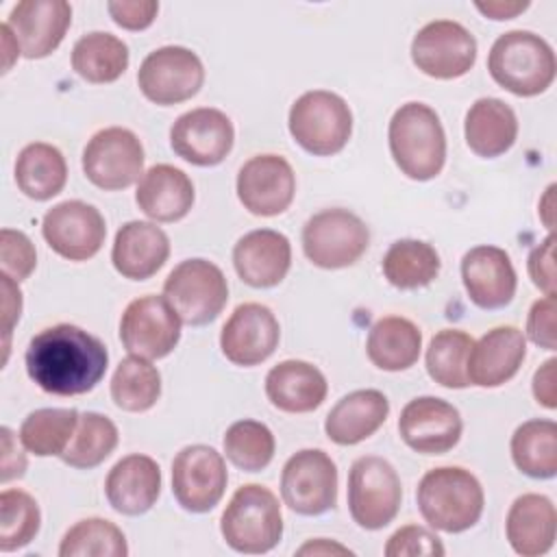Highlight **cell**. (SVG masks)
<instances>
[{
    "label": "cell",
    "mask_w": 557,
    "mask_h": 557,
    "mask_svg": "<svg viewBox=\"0 0 557 557\" xmlns=\"http://www.w3.org/2000/svg\"><path fill=\"white\" fill-rule=\"evenodd\" d=\"M0 265L2 274H9L13 281H24L37 265V252L33 242L15 228H2L0 233Z\"/></svg>",
    "instance_id": "45"
},
{
    "label": "cell",
    "mask_w": 557,
    "mask_h": 557,
    "mask_svg": "<svg viewBox=\"0 0 557 557\" xmlns=\"http://www.w3.org/2000/svg\"><path fill=\"white\" fill-rule=\"evenodd\" d=\"M553 194H555V185H548V189H546V194H544V198H542V202H540V213H542V220H544V224H546V228H550L553 231Z\"/></svg>",
    "instance_id": "54"
},
{
    "label": "cell",
    "mask_w": 557,
    "mask_h": 557,
    "mask_svg": "<svg viewBox=\"0 0 557 557\" xmlns=\"http://www.w3.org/2000/svg\"><path fill=\"white\" fill-rule=\"evenodd\" d=\"M420 516L433 529L461 533L474 527L483 513L485 494L479 479L459 466L429 470L416 490Z\"/></svg>",
    "instance_id": "3"
},
{
    "label": "cell",
    "mask_w": 557,
    "mask_h": 557,
    "mask_svg": "<svg viewBox=\"0 0 557 557\" xmlns=\"http://www.w3.org/2000/svg\"><path fill=\"white\" fill-rule=\"evenodd\" d=\"M109 389L115 407L128 413H141L159 400L161 374L148 359L131 355L117 363Z\"/></svg>",
    "instance_id": "37"
},
{
    "label": "cell",
    "mask_w": 557,
    "mask_h": 557,
    "mask_svg": "<svg viewBox=\"0 0 557 557\" xmlns=\"http://www.w3.org/2000/svg\"><path fill=\"white\" fill-rule=\"evenodd\" d=\"M505 531L513 553L522 557L548 553L555 544L557 531V511L553 500L544 494L518 496L507 511Z\"/></svg>",
    "instance_id": "30"
},
{
    "label": "cell",
    "mask_w": 557,
    "mask_h": 557,
    "mask_svg": "<svg viewBox=\"0 0 557 557\" xmlns=\"http://www.w3.org/2000/svg\"><path fill=\"white\" fill-rule=\"evenodd\" d=\"M202 83V61L185 46L157 48L141 61L137 70V85L141 94L159 107H170L194 98Z\"/></svg>",
    "instance_id": "12"
},
{
    "label": "cell",
    "mask_w": 557,
    "mask_h": 557,
    "mask_svg": "<svg viewBox=\"0 0 557 557\" xmlns=\"http://www.w3.org/2000/svg\"><path fill=\"white\" fill-rule=\"evenodd\" d=\"M463 431L461 413L455 405L437 396L409 400L398 418L403 442L420 455H444L457 446Z\"/></svg>",
    "instance_id": "19"
},
{
    "label": "cell",
    "mask_w": 557,
    "mask_h": 557,
    "mask_svg": "<svg viewBox=\"0 0 557 557\" xmlns=\"http://www.w3.org/2000/svg\"><path fill=\"white\" fill-rule=\"evenodd\" d=\"M370 231L366 222L348 209H324L313 213L302 226L305 257L322 270L348 268L368 250Z\"/></svg>",
    "instance_id": "9"
},
{
    "label": "cell",
    "mask_w": 557,
    "mask_h": 557,
    "mask_svg": "<svg viewBox=\"0 0 557 557\" xmlns=\"http://www.w3.org/2000/svg\"><path fill=\"white\" fill-rule=\"evenodd\" d=\"M555 302H557V296L537 298L531 305L529 315H527V335L535 346H540L544 350H555L557 348Z\"/></svg>",
    "instance_id": "46"
},
{
    "label": "cell",
    "mask_w": 557,
    "mask_h": 557,
    "mask_svg": "<svg viewBox=\"0 0 557 557\" xmlns=\"http://www.w3.org/2000/svg\"><path fill=\"white\" fill-rule=\"evenodd\" d=\"M389 416V400L379 389H355L326 413L324 433L339 446H355L374 435Z\"/></svg>",
    "instance_id": "28"
},
{
    "label": "cell",
    "mask_w": 557,
    "mask_h": 557,
    "mask_svg": "<svg viewBox=\"0 0 557 557\" xmlns=\"http://www.w3.org/2000/svg\"><path fill=\"white\" fill-rule=\"evenodd\" d=\"M555 368L557 359H546L533 374V396L535 400L546 407L555 409L557 407V385H555Z\"/></svg>",
    "instance_id": "51"
},
{
    "label": "cell",
    "mask_w": 557,
    "mask_h": 557,
    "mask_svg": "<svg viewBox=\"0 0 557 557\" xmlns=\"http://www.w3.org/2000/svg\"><path fill=\"white\" fill-rule=\"evenodd\" d=\"M461 281L479 309H500L511 302L518 276L511 257L490 244L470 248L461 259Z\"/></svg>",
    "instance_id": "22"
},
{
    "label": "cell",
    "mask_w": 557,
    "mask_h": 557,
    "mask_svg": "<svg viewBox=\"0 0 557 557\" xmlns=\"http://www.w3.org/2000/svg\"><path fill=\"white\" fill-rule=\"evenodd\" d=\"M61 557H126L122 529L104 518H85L70 527L59 544Z\"/></svg>",
    "instance_id": "41"
},
{
    "label": "cell",
    "mask_w": 557,
    "mask_h": 557,
    "mask_svg": "<svg viewBox=\"0 0 557 557\" xmlns=\"http://www.w3.org/2000/svg\"><path fill=\"white\" fill-rule=\"evenodd\" d=\"M283 503L300 516H320L337 503V466L320 448L294 453L281 472Z\"/></svg>",
    "instance_id": "10"
},
{
    "label": "cell",
    "mask_w": 557,
    "mask_h": 557,
    "mask_svg": "<svg viewBox=\"0 0 557 557\" xmlns=\"http://www.w3.org/2000/svg\"><path fill=\"white\" fill-rule=\"evenodd\" d=\"M170 257L165 231L152 222L131 220L120 226L111 248L113 268L131 281L154 276Z\"/></svg>",
    "instance_id": "26"
},
{
    "label": "cell",
    "mask_w": 557,
    "mask_h": 557,
    "mask_svg": "<svg viewBox=\"0 0 557 557\" xmlns=\"http://www.w3.org/2000/svg\"><path fill=\"white\" fill-rule=\"evenodd\" d=\"M287 126L302 150L315 157H331L348 144L352 113L342 96L326 89H311L294 100Z\"/></svg>",
    "instance_id": "6"
},
{
    "label": "cell",
    "mask_w": 557,
    "mask_h": 557,
    "mask_svg": "<svg viewBox=\"0 0 557 557\" xmlns=\"http://www.w3.org/2000/svg\"><path fill=\"white\" fill-rule=\"evenodd\" d=\"M329 553H344V555H352V550H348L346 546L333 544L324 537L315 540V542H307L305 546L298 548V555H329Z\"/></svg>",
    "instance_id": "53"
},
{
    "label": "cell",
    "mask_w": 557,
    "mask_h": 557,
    "mask_svg": "<svg viewBox=\"0 0 557 557\" xmlns=\"http://www.w3.org/2000/svg\"><path fill=\"white\" fill-rule=\"evenodd\" d=\"M72 24V7L65 0H22L17 2L4 26L11 30L20 54L26 59H44L63 41Z\"/></svg>",
    "instance_id": "21"
},
{
    "label": "cell",
    "mask_w": 557,
    "mask_h": 557,
    "mask_svg": "<svg viewBox=\"0 0 557 557\" xmlns=\"http://www.w3.org/2000/svg\"><path fill=\"white\" fill-rule=\"evenodd\" d=\"M78 418L81 413L76 409H35L24 418L17 437L22 446L37 457H59L67 448Z\"/></svg>",
    "instance_id": "38"
},
{
    "label": "cell",
    "mask_w": 557,
    "mask_h": 557,
    "mask_svg": "<svg viewBox=\"0 0 557 557\" xmlns=\"http://www.w3.org/2000/svg\"><path fill=\"white\" fill-rule=\"evenodd\" d=\"M122 346L144 359L168 357L181 339V318L165 296L146 294L131 300L120 318Z\"/></svg>",
    "instance_id": "14"
},
{
    "label": "cell",
    "mask_w": 557,
    "mask_h": 557,
    "mask_svg": "<svg viewBox=\"0 0 557 557\" xmlns=\"http://www.w3.org/2000/svg\"><path fill=\"white\" fill-rule=\"evenodd\" d=\"M396 168L411 181L435 178L446 161V135L440 115L424 102L400 104L387 128Z\"/></svg>",
    "instance_id": "2"
},
{
    "label": "cell",
    "mask_w": 557,
    "mask_h": 557,
    "mask_svg": "<svg viewBox=\"0 0 557 557\" xmlns=\"http://www.w3.org/2000/svg\"><path fill=\"white\" fill-rule=\"evenodd\" d=\"M224 542L244 555L272 550L283 535V513L272 490L246 483L235 490L220 518Z\"/></svg>",
    "instance_id": "5"
},
{
    "label": "cell",
    "mask_w": 557,
    "mask_h": 557,
    "mask_svg": "<svg viewBox=\"0 0 557 557\" xmlns=\"http://www.w3.org/2000/svg\"><path fill=\"white\" fill-rule=\"evenodd\" d=\"M222 446L226 459L244 472H259L268 468L276 450L272 431L259 420L233 422L224 433Z\"/></svg>",
    "instance_id": "42"
},
{
    "label": "cell",
    "mask_w": 557,
    "mask_h": 557,
    "mask_svg": "<svg viewBox=\"0 0 557 557\" xmlns=\"http://www.w3.org/2000/svg\"><path fill=\"white\" fill-rule=\"evenodd\" d=\"M474 7L487 15L490 20H511L518 13L529 9V2H516V0H487V2H474Z\"/></svg>",
    "instance_id": "52"
},
{
    "label": "cell",
    "mask_w": 557,
    "mask_h": 557,
    "mask_svg": "<svg viewBox=\"0 0 557 557\" xmlns=\"http://www.w3.org/2000/svg\"><path fill=\"white\" fill-rule=\"evenodd\" d=\"M463 135L474 154L494 159L513 146L518 137V117L505 100L479 98L466 113Z\"/></svg>",
    "instance_id": "31"
},
{
    "label": "cell",
    "mask_w": 557,
    "mask_h": 557,
    "mask_svg": "<svg viewBox=\"0 0 557 557\" xmlns=\"http://www.w3.org/2000/svg\"><path fill=\"white\" fill-rule=\"evenodd\" d=\"M555 233H548L546 239L529 252L527 270L533 285L544 292V296H555Z\"/></svg>",
    "instance_id": "47"
},
{
    "label": "cell",
    "mask_w": 557,
    "mask_h": 557,
    "mask_svg": "<svg viewBox=\"0 0 557 557\" xmlns=\"http://www.w3.org/2000/svg\"><path fill=\"white\" fill-rule=\"evenodd\" d=\"M83 172L89 183L104 191L131 187L144 176V146L122 126H109L91 135L83 150Z\"/></svg>",
    "instance_id": "11"
},
{
    "label": "cell",
    "mask_w": 557,
    "mask_h": 557,
    "mask_svg": "<svg viewBox=\"0 0 557 557\" xmlns=\"http://www.w3.org/2000/svg\"><path fill=\"white\" fill-rule=\"evenodd\" d=\"M237 198L252 215L272 218L289 209L296 174L281 154H255L237 172Z\"/></svg>",
    "instance_id": "18"
},
{
    "label": "cell",
    "mask_w": 557,
    "mask_h": 557,
    "mask_svg": "<svg viewBox=\"0 0 557 557\" xmlns=\"http://www.w3.org/2000/svg\"><path fill=\"white\" fill-rule=\"evenodd\" d=\"M329 385L320 368L302 359H285L265 374V396L285 413H309L326 398Z\"/></svg>",
    "instance_id": "29"
},
{
    "label": "cell",
    "mask_w": 557,
    "mask_h": 557,
    "mask_svg": "<svg viewBox=\"0 0 557 557\" xmlns=\"http://www.w3.org/2000/svg\"><path fill=\"white\" fill-rule=\"evenodd\" d=\"M0 278H2V320H4V361H7L11 329L22 313V292L17 287V281H13L9 274H0Z\"/></svg>",
    "instance_id": "49"
},
{
    "label": "cell",
    "mask_w": 557,
    "mask_h": 557,
    "mask_svg": "<svg viewBox=\"0 0 557 557\" xmlns=\"http://www.w3.org/2000/svg\"><path fill=\"white\" fill-rule=\"evenodd\" d=\"M235 141V128L226 113L198 107L178 115L170 128L172 150L187 163L211 168L222 163Z\"/></svg>",
    "instance_id": "17"
},
{
    "label": "cell",
    "mask_w": 557,
    "mask_h": 557,
    "mask_svg": "<svg viewBox=\"0 0 557 557\" xmlns=\"http://www.w3.org/2000/svg\"><path fill=\"white\" fill-rule=\"evenodd\" d=\"M109 505L122 516H141L157 503L161 494V468L141 453H133L115 461L104 481Z\"/></svg>",
    "instance_id": "25"
},
{
    "label": "cell",
    "mask_w": 557,
    "mask_h": 557,
    "mask_svg": "<svg viewBox=\"0 0 557 557\" xmlns=\"http://www.w3.org/2000/svg\"><path fill=\"white\" fill-rule=\"evenodd\" d=\"M422 348L420 329L403 315L379 318L366 339V352L372 366L385 372H400L411 368Z\"/></svg>",
    "instance_id": "32"
},
{
    "label": "cell",
    "mask_w": 557,
    "mask_h": 557,
    "mask_svg": "<svg viewBox=\"0 0 557 557\" xmlns=\"http://www.w3.org/2000/svg\"><path fill=\"white\" fill-rule=\"evenodd\" d=\"M0 433H2V476L0 479H2V483H9L13 479L24 476L26 457L17 448L15 435H13V431L9 426H2Z\"/></svg>",
    "instance_id": "50"
},
{
    "label": "cell",
    "mask_w": 557,
    "mask_h": 557,
    "mask_svg": "<svg viewBox=\"0 0 557 557\" xmlns=\"http://www.w3.org/2000/svg\"><path fill=\"white\" fill-rule=\"evenodd\" d=\"M163 296L181 322L202 326L213 322L228 300L224 272L207 259L181 261L163 283Z\"/></svg>",
    "instance_id": "8"
},
{
    "label": "cell",
    "mask_w": 557,
    "mask_h": 557,
    "mask_svg": "<svg viewBox=\"0 0 557 557\" xmlns=\"http://www.w3.org/2000/svg\"><path fill=\"white\" fill-rule=\"evenodd\" d=\"M107 11L117 26H122L126 30H144L154 22V17L159 13V2H154V0H113V2H107Z\"/></svg>",
    "instance_id": "48"
},
{
    "label": "cell",
    "mask_w": 557,
    "mask_h": 557,
    "mask_svg": "<svg viewBox=\"0 0 557 557\" xmlns=\"http://www.w3.org/2000/svg\"><path fill=\"white\" fill-rule=\"evenodd\" d=\"M233 265L246 285L257 289L274 287L289 272L292 244L272 228L250 231L233 246Z\"/></svg>",
    "instance_id": "23"
},
{
    "label": "cell",
    "mask_w": 557,
    "mask_h": 557,
    "mask_svg": "<svg viewBox=\"0 0 557 557\" xmlns=\"http://www.w3.org/2000/svg\"><path fill=\"white\" fill-rule=\"evenodd\" d=\"M41 511L37 500L17 487L0 494V550L13 553L30 544L39 531Z\"/></svg>",
    "instance_id": "43"
},
{
    "label": "cell",
    "mask_w": 557,
    "mask_h": 557,
    "mask_svg": "<svg viewBox=\"0 0 557 557\" xmlns=\"http://www.w3.org/2000/svg\"><path fill=\"white\" fill-rule=\"evenodd\" d=\"M442 261L437 250L420 239H398L383 255L381 270L396 289H418L433 283Z\"/></svg>",
    "instance_id": "36"
},
{
    "label": "cell",
    "mask_w": 557,
    "mask_h": 557,
    "mask_svg": "<svg viewBox=\"0 0 557 557\" xmlns=\"http://www.w3.org/2000/svg\"><path fill=\"white\" fill-rule=\"evenodd\" d=\"M403 485L394 466L379 455H363L348 472L350 518L368 531L387 527L400 509Z\"/></svg>",
    "instance_id": "7"
},
{
    "label": "cell",
    "mask_w": 557,
    "mask_h": 557,
    "mask_svg": "<svg viewBox=\"0 0 557 557\" xmlns=\"http://www.w3.org/2000/svg\"><path fill=\"white\" fill-rule=\"evenodd\" d=\"M117 440L120 433L111 418L96 411H85L78 418L76 431L67 448L59 457L72 468L89 470L100 466L115 450Z\"/></svg>",
    "instance_id": "39"
},
{
    "label": "cell",
    "mask_w": 557,
    "mask_h": 557,
    "mask_svg": "<svg viewBox=\"0 0 557 557\" xmlns=\"http://www.w3.org/2000/svg\"><path fill=\"white\" fill-rule=\"evenodd\" d=\"M487 70L496 85L520 98L544 94L557 72L550 44L531 30L498 35L487 54Z\"/></svg>",
    "instance_id": "4"
},
{
    "label": "cell",
    "mask_w": 557,
    "mask_h": 557,
    "mask_svg": "<svg viewBox=\"0 0 557 557\" xmlns=\"http://www.w3.org/2000/svg\"><path fill=\"white\" fill-rule=\"evenodd\" d=\"M511 459L531 479H553L557 474V424L535 418L522 422L511 435Z\"/></svg>",
    "instance_id": "35"
},
{
    "label": "cell",
    "mask_w": 557,
    "mask_h": 557,
    "mask_svg": "<svg viewBox=\"0 0 557 557\" xmlns=\"http://www.w3.org/2000/svg\"><path fill=\"white\" fill-rule=\"evenodd\" d=\"M226 483V463L215 448L191 444L176 453L172 461V494L185 511H211L222 500Z\"/></svg>",
    "instance_id": "15"
},
{
    "label": "cell",
    "mask_w": 557,
    "mask_h": 557,
    "mask_svg": "<svg viewBox=\"0 0 557 557\" xmlns=\"http://www.w3.org/2000/svg\"><path fill=\"white\" fill-rule=\"evenodd\" d=\"M444 553L440 537L420 524L396 529L385 544V557H442Z\"/></svg>",
    "instance_id": "44"
},
{
    "label": "cell",
    "mask_w": 557,
    "mask_h": 557,
    "mask_svg": "<svg viewBox=\"0 0 557 557\" xmlns=\"http://www.w3.org/2000/svg\"><path fill=\"white\" fill-rule=\"evenodd\" d=\"M128 46L102 30L83 35L72 48V70L87 83L107 85L117 81L128 67Z\"/></svg>",
    "instance_id": "34"
},
{
    "label": "cell",
    "mask_w": 557,
    "mask_h": 557,
    "mask_svg": "<svg viewBox=\"0 0 557 557\" xmlns=\"http://www.w3.org/2000/svg\"><path fill=\"white\" fill-rule=\"evenodd\" d=\"M281 326L270 307L261 302L237 305L222 326V355L242 368L263 363L278 346Z\"/></svg>",
    "instance_id": "20"
},
{
    "label": "cell",
    "mask_w": 557,
    "mask_h": 557,
    "mask_svg": "<svg viewBox=\"0 0 557 557\" xmlns=\"http://www.w3.org/2000/svg\"><path fill=\"white\" fill-rule=\"evenodd\" d=\"M474 339L459 329L437 331L426 348V372L429 376L448 389H463L470 385L466 366Z\"/></svg>",
    "instance_id": "40"
},
{
    "label": "cell",
    "mask_w": 557,
    "mask_h": 557,
    "mask_svg": "<svg viewBox=\"0 0 557 557\" xmlns=\"http://www.w3.org/2000/svg\"><path fill=\"white\" fill-rule=\"evenodd\" d=\"M411 61L431 78H459L468 74L476 61V39L455 20H435L413 35Z\"/></svg>",
    "instance_id": "13"
},
{
    "label": "cell",
    "mask_w": 557,
    "mask_h": 557,
    "mask_svg": "<svg viewBox=\"0 0 557 557\" xmlns=\"http://www.w3.org/2000/svg\"><path fill=\"white\" fill-rule=\"evenodd\" d=\"M191 178L170 163H157L137 183L135 202L154 222H178L194 205Z\"/></svg>",
    "instance_id": "27"
},
{
    "label": "cell",
    "mask_w": 557,
    "mask_h": 557,
    "mask_svg": "<svg viewBox=\"0 0 557 557\" xmlns=\"http://www.w3.org/2000/svg\"><path fill=\"white\" fill-rule=\"evenodd\" d=\"M67 181V163L63 152L46 141L24 146L15 161L17 189L30 200L54 198Z\"/></svg>",
    "instance_id": "33"
},
{
    "label": "cell",
    "mask_w": 557,
    "mask_h": 557,
    "mask_svg": "<svg viewBox=\"0 0 557 557\" xmlns=\"http://www.w3.org/2000/svg\"><path fill=\"white\" fill-rule=\"evenodd\" d=\"M46 244L67 261H87L98 255L107 237L102 213L83 200H63L41 220Z\"/></svg>",
    "instance_id": "16"
},
{
    "label": "cell",
    "mask_w": 557,
    "mask_h": 557,
    "mask_svg": "<svg viewBox=\"0 0 557 557\" xmlns=\"http://www.w3.org/2000/svg\"><path fill=\"white\" fill-rule=\"evenodd\" d=\"M109 366L107 346L76 324H54L39 331L26 348L30 381L52 396L91 392Z\"/></svg>",
    "instance_id": "1"
},
{
    "label": "cell",
    "mask_w": 557,
    "mask_h": 557,
    "mask_svg": "<svg viewBox=\"0 0 557 557\" xmlns=\"http://www.w3.org/2000/svg\"><path fill=\"white\" fill-rule=\"evenodd\" d=\"M527 357V339L516 326H496L481 335L468 355L470 385L498 387L511 381Z\"/></svg>",
    "instance_id": "24"
}]
</instances>
